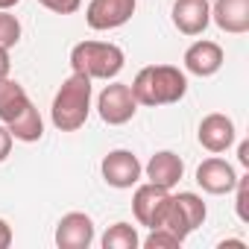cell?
I'll return each instance as SVG.
<instances>
[{
    "label": "cell",
    "instance_id": "44dd1931",
    "mask_svg": "<svg viewBox=\"0 0 249 249\" xmlns=\"http://www.w3.org/2000/svg\"><path fill=\"white\" fill-rule=\"evenodd\" d=\"M234 211H237V220L240 223H249V211H246V194H249V176H237V185H234Z\"/></svg>",
    "mask_w": 249,
    "mask_h": 249
},
{
    "label": "cell",
    "instance_id": "7402d4cb",
    "mask_svg": "<svg viewBox=\"0 0 249 249\" xmlns=\"http://www.w3.org/2000/svg\"><path fill=\"white\" fill-rule=\"evenodd\" d=\"M38 3H41L44 9L56 12V15H73V12H79L82 0H38Z\"/></svg>",
    "mask_w": 249,
    "mask_h": 249
},
{
    "label": "cell",
    "instance_id": "3957f363",
    "mask_svg": "<svg viewBox=\"0 0 249 249\" xmlns=\"http://www.w3.org/2000/svg\"><path fill=\"white\" fill-rule=\"evenodd\" d=\"M123 65H126V56L111 41H79L71 50V71L88 76L91 82L94 79H103V82L114 79L123 71Z\"/></svg>",
    "mask_w": 249,
    "mask_h": 249
},
{
    "label": "cell",
    "instance_id": "9a60e30c",
    "mask_svg": "<svg viewBox=\"0 0 249 249\" xmlns=\"http://www.w3.org/2000/svg\"><path fill=\"white\" fill-rule=\"evenodd\" d=\"M30 108H33V100H30V94L21 82H15L9 76L0 79V123H3V126H12V123L21 114H27Z\"/></svg>",
    "mask_w": 249,
    "mask_h": 249
},
{
    "label": "cell",
    "instance_id": "ffe728a7",
    "mask_svg": "<svg viewBox=\"0 0 249 249\" xmlns=\"http://www.w3.org/2000/svg\"><path fill=\"white\" fill-rule=\"evenodd\" d=\"M141 243H144L147 249H179V246H182V240H179L173 231L161 229V226H159V229H150V234H147Z\"/></svg>",
    "mask_w": 249,
    "mask_h": 249
},
{
    "label": "cell",
    "instance_id": "5b68a950",
    "mask_svg": "<svg viewBox=\"0 0 249 249\" xmlns=\"http://www.w3.org/2000/svg\"><path fill=\"white\" fill-rule=\"evenodd\" d=\"M100 173L106 179L108 188H117V191H129L141 182L144 176V164L138 161V156L132 150H111L103 156L100 161Z\"/></svg>",
    "mask_w": 249,
    "mask_h": 249
},
{
    "label": "cell",
    "instance_id": "d6986e66",
    "mask_svg": "<svg viewBox=\"0 0 249 249\" xmlns=\"http://www.w3.org/2000/svg\"><path fill=\"white\" fill-rule=\"evenodd\" d=\"M18 41H21V21L9 9H0V47L12 50Z\"/></svg>",
    "mask_w": 249,
    "mask_h": 249
},
{
    "label": "cell",
    "instance_id": "9c48e42d",
    "mask_svg": "<svg viewBox=\"0 0 249 249\" xmlns=\"http://www.w3.org/2000/svg\"><path fill=\"white\" fill-rule=\"evenodd\" d=\"M170 199V191L167 188H159L153 182H138L135 185V194H132V214L138 220V226H147V229H156L159 226V217L164 211Z\"/></svg>",
    "mask_w": 249,
    "mask_h": 249
},
{
    "label": "cell",
    "instance_id": "7c38bea8",
    "mask_svg": "<svg viewBox=\"0 0 249 249\" xmlns=\"http://www.w3.org/2000/svg\"><path fill=\"white\" fill-rule=\"evenodd\" d=\"M170 18L182 36H202L211 24V3L208 0H173Z\"/></svg>",
    "mask_w": 249,
    "mask_h": 249
},
{
    "label": "cell",
    "instance_id": "30bf717a",
    "mask_svg": "<svg viewBox=\"0 0 249 249\" xmlns=\"http://www.w3.org/2000/svg\"><path fill=\"white\" fill-rule=\"evenodd\" d=\"M223 62H226L223 47H220L217 41H208V38L194 41V44L185 50V59H182L185 73H194V76H199V79L214 76V73L223 68Z\"/></svg>",
    "mask_w": 249,
    "mask_h": 249
},
{
    "label": "cell",
    "instance_id": "4316f807",
    "mask_svg": "<svg viewBox=\"0 0 249 249\" xmlns=\"http://www.w3.org/2000/svg\"><path fill=\"white\" fill-rule=\"evenodd\" d=\"M223 246H237V249H246V240H223V243H220V249H223Z\"/></svg>",
    "mask_w": 249,
    "mask_h": 249
},
{
    "label": "cell",
    "instance_id": "5bb4252c",
    "mask_svg": "<svg viewBox=\"0 0 249 249\" xmlns=\"http://www.w3.org/2000/svg\"><path fill=\"white\" fill-rule=\"evenodd\" d=\"M211 21L229 36L249 33V0H214Z\"/></svg>",
    "mask_w": 249,
    "mask_h": 249
},
{
    "label": "cell",
    "instance_id": "2e32d148",
    "mask_svg": "<svg viewBox=\"0 0 249 249\" xmlns=\"http://www.w3.org/2000/svg\"><path fill=\"white\" fill-rule=\"evenodd\" d=\"M173 202H176V208H179V214L185 217V226H188L191 231H196V229L205 223L208 208H205V202H202L199 194H194V191H182V194H173Z\"/></svg>",
    "mask_w": 249,
    "mask_h": 249
},
{
    "label": "cell",
    "instance_id": "4fadbf2b",
    "mask_svg": "<svg viewBox=\"0 0 249 249\" xmlns=\"http://www.w3.org/2000/svg\"><path fill=\"white\" fill-rule=\"evenodd\" d=\"M144 176H147V182L173 191V188L182 182V176H185V161H182L173 150H159V153L144 164Z\"/></svg>",
    "mask_w": 249,
    "mask_h": 249
},
{
    "label": "cell",
    "instance_id": "277c9868",
    "mask_svg": "<svg viewBox=\"0 0 249 249\" xmlns=\"http://www.w3.org/2000/svg\"><path fill=\"white\" fill-rule=\"evenodd\" d=\"M97 111H100V120L108 123V126H123V123H129L135 117V111H138L132 88L126 82L108 79V85L97 97Z\"/></svg>",
    "mask_w": 249,
    "mask_h": 249
},
{
    "label": "cell",
    "instance_id": "e0dca14e",
    "mask_svg": "<svg viewBox=\"0 0 249 249\" xmlns=\"http://www.w3.org/2000/svg\"><path fill=\"white\" fill-rule=\"evenodd\" d=\"M6 129L12 132L15 141H21V144H36V141H41V135H44V120H41L38 108L33 106L27 114H21L12 126H6Z\"/></svg>",
    "mask_w": 249,
    "mask_h": 249
},
{
    "label": "cell",
    "instance_id": "603a6c76",
    "mask_svg": "<svg viewBox=\"0 0 249 249\" xmlns=\"http://www.w3.org/2000/svg\"><path fill=\"white\" fill-rule=\"evenodd\" d=\"M12 144H15V138H12V132L0 123V161H6L9 159V153H12Z\"/></svg>",
    "mask_w": 249,
    "mask_h": 249
},
{
    "label": "cell",
    "instance_id": "6da1fadb",
    "mask_svg": "<svg viewBox=\"0 0 249 249\" xmlns=\"http://www.w3.org/2000/svg\"><path fill=\"white\" fill-rule=\"evenodd\" d=\"M129 88L138 106H173L188 94V73L176 65H147L138 71Z\"/></svg>",
    "mask_w": 249,
    "mask_h": 249
},
{
    "label": "cell",
    "instance_id": "83f0119b",
    "mask_svg": "<svg viewBox=\"0 0 249 249\" xmlns=\"http://www.w3.org/2000/svg\"><path fill=\"white\" fill-rule=\"evenodd\" d=\"M21 0H0V9H12V6H18Z\"/></svg>",
    "mask_w": 249,
    "mask_h": 249
},
{
    "label": "cell",
    "instance_id": "ba28073f",
    "mask_svg": "<svg viewBox=\"0 0 249 249\" xmlns=\"http://www.w3.org/2000/svg\"><path fill=\"white\" fill-rule=\"evenodd\" d=\"M56 246L59 249H88L97 237L94 231V220L85 211H68L59 223H56Z\"/></svg>",
    "mask_w": 249,
    "mask_h": 249
},
{
    "label": "cell",
    "instance_id": "ac0fdd59",
    "mask_svg": "<svg viewBox=\"0 0 249 249\" xmlns=\"http://www.w3.org/2000/svg\"><path fill=\"white\" fill-rule=\"evenodd\" d=\"M100 246L103 249H138L141 246V237H138V229L135 226H129V223H114L100 237Z\"/></svg>",
    "mask_w": 249,
    "mask_h": 249
},
{
    "label": "cell",
    "instance_id": "8fae6325",
    "mask_svg": "<svg viewBox=\"0 0 249 249\" xmlns=\"http://www.w3.org/2000/svg\"><path fill=\"white\" fill-rule=\"evenodd\" d=\"M196 185H199L205 194H211V196H223V194H231V191H234L237 173H234V167H231L226 159L211 156V159H205V161L196 167Z\"/></svg>",
    "mask_w": 249,
    "mask_h": 249
},
{
    "label": "cell",
    "instance_id": "cb8c5ba5",
    "mask_svg": "<svg viewBox=\"0 0 249 249\" xmlns=\"http://www.w3.org/2000/svg\"><path fill=\"white\" fill-rule=\"evenodd\" d=\"M12 246V226L0 217V249H9Z\"/></svg>",
    "mask_w": 249,
    "mask_h": 249
},
{
    "label": "cell",
    "instance_id": "7a4b0ae2",
    "mask_svg": "<svg viewBox=\"0 0 249 249\" xmlns=\"http://www.w3.org/2000/svg\"><path fill=\"white\" fill-rule=\"evenodd\" d=\"M91 114V79L82 73H71L50 106V120L59 132H76L85 126V120Z\"/></svg>",
    "mask_w": 249,
    "mask_h": 249
},
{
    "label": "cell",
    "instance_id": "52a82bcc",
    "mask_svg": "<svg viewBox=\"0 0 249 249\" xmlns=\"http://www.w3.org/2000/svg\"><path fill=\"white\" fill-rule=\"evenodd\" d=\"M196 141H199V144H202L208 153H214V156L226 153V150H229V147L237 141L234 120H231V117H226V114H220V111H211V114H205V117L199 120Z\"/></svg>",
    "mask_w": 249,
    "mask_h": 249
},
{
    "label": "cell",
    "instance_id": "d4e9b609",
    "mask_svg": "<svg viewBox=\"0 0 249 249\" xmlns=\"http://www.w3.org/2000/svg\"><path fill=\"white\" fill-rule=\"evenodd\" d=\"M9 71H12L9 50H3V47H0V79H6V76H9Z\"/></svg>",
    "mask_w": 249,
    "mask_h": 249
},
{
    "label": "cell",
    "instance_id": "484cf974",
    "mask_svg": "<svg viewBox=\"0 0 249 249\" xmlns=\"http://www.w3.org/2000/svg\"><path fill=\"white\" fill-rule=\"evenodd\" d=\"M237 161H240V167H249V144L246 141H240V147H237Z\"/></svg>",
    "mask_w": 249,
    "mask_h": 249
},
{
    "label": "cell",
    "instance_id": "8992f818",
    "mask_svg": "<svg viewBox=\"0 0 249 249\" xmlns=\"http://www.w3.org/2000/svg\"><path fill=\"white\" fill-rule=\"evenodd\" d=\"M135 9H138V0H91L85 6V24L97 33H108L129 24Z\"/></svg>",
    "mask_w": 249,
    "mask_h": 249
}]
</instances>
